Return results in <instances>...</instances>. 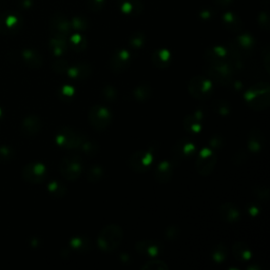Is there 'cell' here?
<instances>
[{"instance_id": "cell-1", "label": "cell", "mask_w": 270, "mask_h": 270, "mask_svg": "<svg viewBox=\"0 0 270 270\" xmlns=\"http://www.w3.org/2000/svg\"><path fill=\"white\" fill-rule=\"evenodd\" d=\"M247 106L256 111H262L270 104V86L268 83H258L247 89L244 93Z\"/></svg>"}, {"instance_id": "cell-45", "label": "cell", "mask_w": 270, "mask_h": 270, "mask_svg": "<svg viewBox=\"0 0 270 270\" xmlns=\"http://www.w3.org/2000/svg\"><path fill=\"white\" fill-rule=\"evenodd\" d=\"M248 159V154L245 151V150H239L238 152H236L232 158L233 164L235 165H243L244 163H246V160Z\"/></svg>"}, {"instance_id": "cell-22", "label": "cell", "mask_w": 270, "mask_h": 270, "mask_svg": "<svg viewBox=\"0 0 270 270\" xmlns=\"http://www.w3.org/2000/svg\"><path fill=\"white\" fill-rule=\"evenodd\" d=\"M118 9L126 15H139L143 11L141 0H118Z\"/></svg>"}, {"instance_id": "cell-44", "label": "cell", "mask_w": 270, "mask_h": 270, "mask_svg": "<svg viewBox=\"0 0 270 270\" xmlns=\"http://www.w3.org/2000/svg\"><path fill=\"white\" fill-rule=\"evenodd\" d=\"M87 7L94 12H98L102 10L106 6V0H86Z\"/></svg>"}, {"instance_id": "cell-5", "label": "cell", "mask_w": 270, "mask_h": 270, "mask_svg": "<svg viewBox=\"0 0 270 270\" xmlns=\"http://www.w3.org/2000/svg\"><path fill=\"white\" fill-rule=\"evenodd\" d=\"M83 159L77 154H69L63 158L59 165V171L70 182L76 181L83 174Z\"/></svg>"}, {"instance_id": "cell-12", "label": "cell", "mask_w": 270, "mask_h": 270, "mask_svg": "<svg viewBox=\"0 0 270 270\" xmlns=\"http://www.w3.org/2000/svg\"><path fill=\"white\" fill-rule=\"evenodd\" d=\"M131 61H132V55L128 50L126 49L116 50L110 57L109 69L115 74H121L129 68Z\"/></svg>"}, {"instance_id": "cell-3", "label": "cell", "mask_w": 270, "mask_h": 270, "mask_svg": "<svg viewBox=\"0 0 270 270\" xmlns=\"http://www.w3.org/2000/svg\"><path fill=\"white\" fill-rule=\"evenodd\" d=\"M85 138L86 137L79 130L73 129L71 127H63L56 133L55 142L59 147L75 150L79 148Z\"/></svg>"}, {"instance_id": "cell-18", "label": "cell", "mask_w": 270, "mask_h": 270, "mask_svg": "<svg viewBox=\"0 0 270 270\" xmlns=\"http://www.w3.org/2000/svg\"><path fill=\"white\" fill-rule=\"evenodd\" d=\"M221 219L227 223H236L242 218L239 209L232 203H223L219 208Z\"/></svg>"}, {"instance_id": "cell-6", "label": "cell", "mask_w": 270, "mask_h": 270, "mask_svg": "<svg viewBox=\"0 0 270 270\" xmlns=\"http://www.w3.org/2000/svg\"><path fill=\"white\" fill-rule=\"evenodd\" d=\"M88 122L96 131H104L112 122V113L107 107L96 104L90 108L88 112Z\"/></svg>"}, {"instance_id": "cell-20", "label": "cell", "mask_w": 270, "mask_h": 270, "mask_svg": "<svg viewBox=\"0 0 270 270\" xmlns=\"http://www.w3.org/2000/svg\"><path fill=\"white\" fill-rule=\"evenodd\" d=\"M173 165L169 160L160 161L155 169L154 177L158 184H167L173 176Z\"/></svg>"}, {"instance_id": "cell-51", "label": "cell", "mask_w": 270, "mask_h": 270, "mask_svg": "<svg viewBox=\"0 0 270 270\" xmlns=\"http://www.w3.org/2000/svg\"><path fill=\"white\" fill-rule=\"evenodd\" d=\"M214 2L222 7H227L233 3V0H214Z\"/></svg>"}, {"instance_id": "cell-31", "label": "cell", "mask_w": 270, "mask_h": 270, "mask_svg": "<svg viewBox=\"0 0 270 270\" xmlns=\"http://www.w3.org/2000/svg\"><path fill=\"white\" fill-rule=\"evenodd\" d=\"M71 248L78 253H87L90 250V243L86 237L74 236L70 241Z\"/></svg>"}, {"instance_id": "cell-26", "label": "cell", "mask_w": 270, "mask_h": 270, "mask_svg": "<svg viewBox=\"0 0 270 270\" xmlns=\"http://www.w3.org/2000/svg\"><path fill=\"white\" fill-rule=\"evenodd\" d=\"M21 56L26 66L32 69H39L43 65V57L35 50H24Z\"/></svg>"}, {"instance_id": "cell-16", "label": "cell", "mask_w": 270, "mask_h": 270, "mask_svg": "<svg viewBox=\"0 0 270 270\" xmlns=\"http://www.w3.org/2000/svg\"><path fill=\"white\" fill-rule=\"evenodd\" d=\"M265 145V137L261 129L254 128L251 129L248 135L247 142V149L249 152L252 153H260Z\"/></svg>"}, {"instance_id": "cell-4", "label": "cell", "mask_w": 270, "mask_h": 270, "mask_svg": "<svg viewBox=\"0 0 270 270\" xmlns=\"http://www.w3.org/2000/svg\"><path fill=\"white\" fill-rule=\"evenodd\" d=\"M188 90L192 97L199 100H205L213 93V83L207 76L197 75V76L190 79L188 84Z\"/></svg>"}, {"instance_id": "cell-30", "label": "cell", "mask_w": 270, "mask_h": 270, "mask_svg": "<svg viewBox=\"0 0 270 270\" xmlns=\"http://www.w3.org/2000/svg\"><path fill=\"white\" fill-rule=\"evenodd\" d=\"M78 149L88 157H93L99 151V145L95 141L85 138V140L83 141V143L80 144Z\"/></svg>"}, {"instance_id": "cell-14", "label": "cell", "mask_w": 270, "mask_h": 270, "mask_svg": "<svg viewBox=\"0 0 270 270\" xmlns=\"http://www.w3.org/2000/svg\"><path fill=\"white\" fill-rule=\"evenodd\" d=\"M71 22L68 20V18L65 16L64 14H56L52 19L51 23V30L53 36H58L67 38L68 35L71 32Z\"/></svg>"}, {"instance_id": "cell-17", "label": "cell", "mask_w": 270, "mask_h": 270, "mask_svg": "<svg viewBox=\"0 0 270 270\" xmlns=\"http://www.w3.org/2000/svg\"><path fill=\"white\" fill-rule=\"evenodd\" d=\"M92 71L93 69L91 65H89L88 63H78L73 66H70L67 71V74H68V76L72 79L85 80L91 76Z\"/></svg>"}, {"instance_id": "cell-40", "label": "cell", "mask_w": 270, "mask_h": 270, "mask_svg": "<svg viewBox=\"0 0 270 270\" xmlns=\"http://www.w3.org/2000/svg\"><path fill=\"white\" fill-rule=\"evenodd\" d=\"M253 193L261 202L267 203L269 201V189L264 186H257L253 188Z\"/></svg>"}, {"instance_id": "cell-54", "label": "cell", "mask_w": 270, "mask_h": 270, "mask_svg": "<svg viewBox=\"0 0 270 270\" xmlns=\"http://www.w3.org/2000/svg\"><path fill=\"white\" fill-rule=\"evenodd\" d=\"M247 269H248V270H262V268H261L260 266H257V265L249 266Z\"/></svg>"}, {"instance_id": "cell-2", "label": "cell", "mask_w": 270, "mask_h": 270, "mask_svg": "<svg viewBox=\"0 0 270 270\" xmlns=\"http://www.w3.org/2000/svg\"><path fill=\"white\" fill-rule=\"evenodd\" d=\"M123 239L124 231L122 227L116 224H110L100 231L97 237V245L103 252L111 253L122 245Z\"/></svg>"}, {"instance_id": "cell-36", "label": "cell", "mask_w": 270, "mask_h": 270, "mask_svg": "<svg viewBox=\"0 0 270 270\" xmlns=\"http://www.w3.org/2000/svg\"><path fill=\"white\" fill-rule=\"evenodd\" d=\"M102 95L104 99L108 100L109 102H115L118 99V90L113 85H107L104 86L102 89Z\"/></svg>"}, {"instance_id": "cell-23", "label": "cell", "mask_w": 270, "mask_h": 270, "mask_svg": "<svg viewBox=\"0 0 270 270\" xmlns=\"http://www.w3.org/2000/svg\"><path fill=\"white\" fill-rule=\"evenodd\" d=\"M171 52L167 49H158L153 52L151 61L152 64L159 69H165L170 66L171 64Z\"/></svg>"}, {"instance_id": "cell-49", "label": "cell", "mask_w": 270, "mask_h": 270, "mask_svg": "<svg viewBox=\"0 0 270 270\" xmlns=\"http://www.w3.org/2000/svg\"><path fill=\"white\" fill-rule=\"evenodd\" d=\"M247 211H248V213H249L251 217L256 218V217H258V215L260 214L261 209H260V207H259L258 205H256V204H250V205H248V207H247Z\"/></svg>"}, {"instance_id": "cell-21", "label": "cell", "mask_w": 270, "mask_h": 270, "mask_svg": "<svg viewBox=\"0 0 270 270\" xmlns=\"http://www.w3.org/2000/svg\"><path fill=\"white\" fill-rule=\"evenodd\" d=\"M137 250L142 256H146L149 258H155L161 251L160 244L153 242V241H142L138 242L134 246Z\"/></svg>"}, {"instance_id": "cell-47", "label": "cell", "mask_w": 270, "mask_h": 270, "mask_svg": "<svg viewBox=\"0 0 270 270\" xmlns=\"http://www.w3.org/2000/svg\"><path fill=\"white\" fill-rule=\"evenodd\" d=\"M262 58H263V64H264L266 72L270 73V53H269L268 47H265V49L263 50Z\"/></svg>"}, {"instance_id": "cell-34", "label": "cell", "mask_w": 270, "mask_h": 270, "mask_svg": "<svg viewBox=\"0 0 270 270\" xmlns=\"http://www.w3.org/2000/svg\"><path fill=\"white\" fill-rule=\"evenodd\" d=\"M211 258L217 264H222L228 258V249L224 244H218L214 246L212 252H211Z\"/></svg>"}, {"instance_id": "cell-39", "label": "cell", "mask_w": 270, "mask_h": 270, "mask_svg": "<svg viewBox=\"0 0 270 270\" xmlns=\"http://www.w3.org/2000/svg\"><path fill=\"white\" fill-rule=\"evenodd\" d=\"M69 67H70L69 63L67 61H65V59H62V58L56 59V61L52 65L53 71L55 73H57V74H65V73H67Z\"/></svg>"}, {"instance_id": "cell-52", "label": "cell", "mask_w": 270, "mask_h": 270, "mask_svg": "<svg viewBox=\"0 0 270 270\" xmlns=\"http://www.w3.org/2000/svg\"><path fill=\"white\" fill-rule=\"evenodd\" d=\"M212 16V11H203L201 12V17L203 19H209Z\"/></svg>"}, {"instance_id": "cell-28", "label": "cell", "mask_w": 270, "mask_h": 270, "mask_svg": "<svg viewBox=\"0 0 270 270\" xmlns=\"http://www.w3.org/2000/svg\"><path fill=\"white\" fill-rule=\"evenodd\" d=\"M104 176V169L98 164L92 165L86 172V179L90 184H96L100 182Z\"/></svg>"}, {"instance_id": "cell-53", "label": "cell", "mask_w": 270, "mask_h": 270, "mask_svg": "<svg viewBox=\"0 0 270 270\" xmlns=\"http://www.w3.org/2000/svg\"><path fill=\"white\" fill-rule=\"evenodd\" d=\"M119 259H121V261H122L124 264H128V263H130V261H131L130 256H129L128 253H123V254H121V258H119Z\"/></svg>"}, {"instance_id": "cell-8", "label": "cell", "mask_w": 270, "mask_h": 270, "mask_svg": "<svg viewBox=\"0 0 270 270\" xmlns=\"http://www.w3.org/2000/svg\"><path fill=\"white\" fill-rule=\"evenodd\" d=\"M207 74L210 79L214 80L215 83L222 86L232 84L233 68L229 62L217 65H209V68L207 69Z\"/></svg>"}, {"instance_id": "cell-43", "label": "cell", "mask_w": 270, "mask_h": 270, "mask_svg": "<svg viewBox=\"0 0 270 270\" xmlns=\"http://www.w3.org/2000/svg\"><path fill=\"white\" fill-rule=\"evenodd\" d=\"M71 26L74 30H77V31H84L88 28V22L83 17H74L71 21Z\"/></svg>"}, {"instance_id": "cell-10", "label": "cell", "mask_w": 270, "mask_h": 270, "mask_svg": "<svg viewBox=\"0 0 270 270\" xmlns=\"http://www.w3.org/2000/svg\"><path fill=\"white\" fill-rule=\"evenodd\" d=\"M196 145L193 142L183 139L179 140L172 148L171 150V163L173 166H178L182 163H184L186 159L191 157L194 152H196Z\"/></svg>"}, {"instance_id": "cell-35", "label": "cell", "mask_w": 270, "mask_h": 270, "mask_svg": "<svg viewBox=\"0 0 270 270\" xmlns=\"http://www.w3.org/2000/svg\"><path fill=\"white\" fill-rule=\"evenodd\" d=\"M145 40H146L145 34L141 31H137V32H134L130 35L128 42H129V46L132 50L138 51L144 47Z\"/></svg>"}, {"instance_id": "cell-7", "label": "cell", "mask_w": 270, "mask_h": 270, "mask_svg": "<svg viewBox=\"0 0 270 270\" xmlns=\"http://www.w3.org/2000/svg\"><path fill=\"white\" fill-rule=\"evenodd\" d=\"M154 160V152L152 149L139 150L134 152L129 158V167L137 173L147 172L151 168Z\"/></svg>"}, {"instance_id": "cell-55", "label": "cell", "mask_w": 270, "mask_h": 270, "mask_svg": "<svg viewBox=\"0 0 270 270\" xmlns=\"http://www.w3.org/2000/svg\"><path fill=\"white\" fill-rule=\"evenodd\" d=\"M4 116H5V113H4V110H3L2 108H0V121H2V119L4 118Z\"/></svg>"}, {"instance_id": "cell-27", "label": "cell", "mask_w": 270, "mask_h": 270, "mask_svg": "<svg viewBox=\"0 0 270 270\" xmlns=\"http://www.w3.org/2000/svg\"><path fill=\"white\" fill-rule=\"evenodd\" d=\"M152 95V88L148 83H142L133 90L134 99L140 103L146 102Z\"/></svg>"}, {"instance_id": "cell-48", "label": "cell", "mask_w": 270, "mask_h": 270, "mask_svg": "<svg viewBox=\"0 0 270 270\" xmlns=\"http://www.w3.org/2000/svg\"><path fill=\"white\" fill-rule=\"evenodd\" d=\"M209 144H210V147H211V149H220L223 146L224 142H223V139L220 137V135H215V137L210 139Z\"/></svg>"}, {"instance_id": "cell-9", "label": "cell", "mask_w": 270, "mask_h": 270, "mask_svg": "<svg viewBox=\"0 0 270 270\" xmlns=\"http://www.w3.org/2000/svg\"><path fill=\"white\" fill-rule=\"evenodd\" d=\"M48 176L47 167L42 163L32 161L26 164L22 169V178L29 184H41Z\"/></svg>"}, {"instance_id": "cell-32", "label": "cell", "mask_w": 270, "mask_h": 270, "mask_svg": "<svg viewBox=\"0 0 270 270\" xmlns=\"http://www.w3.org/2000/svg\"><path fill=\"white\" fill-rule=\"evenodd\" d=\"M69 47L75 52H83L87 49V40L80 34H74L69 39Z\"/></svg>"}, {"instance_id": "cell-41", "label": "cell", "mask_w": 270, "mask_h": 270, "mask_svg": "<svg viewBox=\"0 0 270 270\" xmlns=\"http://www.w3.org/2000/svg\"><path fill=\"white\" fill-rule=\"evenodd\" d=\"M14 157V150L9 146H0V161L8 163Z\"/></svg>"}, {"instance_id": "cell-37", "label": "cell", "mask_w": 270, "mask_h": 270, "mask_svg": "<svg viewBox=\"0 0 270 270\" xmlns=\"http://www.w3.org/2000/svg\"><path fill=\"white\" fill-rule=\"evenodd\" d=\"M213 111L222 116H226L230 113V106L226 100H217L212 103Z\"/></svg>"}, {"instance_id": "cell-33", "label": "cell", "mask_w": 270, "mask_h": 270, "mask_svg": "<svg viewBox=\"0 0 270 270\" xmlns=\"http://www.w3.org/2000/svg\"><path fill=\"white\" fill-rule=\"evenodd\" d=\"M48 191L52 197L56 199H63L67 194V187L58 181H52L48 185Z\"/></svg>"}, {"instance_id": "cell-46", "label": "cell", "mask_w": 270, "mask_h": 270, "mask_svg": "<svg viewBox=\"0 0 270 270\" xmlns=\"http://www.w3.org/2000/svg\"><path fill=\"white\" fill-rule=\"evenodd\" d=\"M59 93H61V95L64 98H70V97H72L74 95L75 89L73 87H71V86L66 85V86H63L61 88V90H59Z\"/></svg>"}, {"instance_id": "cell-15", "label": "cell", "mask_w": 270, "mask_h": 270, "mask_svg": "<svg viewBox=\"0 0 270 270\" xmlns=\"http://www.w3.org/2000/svg\"><path fill=\"white\" fill-rule=\"evenodd\" d=\"M205 114L202 110H197L193 113L187 115L184 119V127L185 129L192 134H198L203 129Z\"/></svg>"}, {"instance_id": "cell-25", "label": "cell", "mask_w": 270, "mask_h": 270, "mask_svg": "<svg viewBox=\"0 0 270 270\" xmlns=\"http://www.w3.org/2000/svg\"><path fill=\"white\" fill-rule=\"evenodd\" d=\"M233 257L238 262H248L252 259V252L244 242H236L232 246Z\"/></svg>"}, {"instance_id": "cell-11", "label": "cell", "mask_w": 270, "mask_h": 270, "mask_svg": "<svg viewBox=\"0 0 270 270\" xmlns=\"http://www.w3.org/2000/svg\"><path fill=\"white\" fill-rule=\"evenodd\" d=\"M217 161H218V156L215 152H213V150L211 148L205 147L201 150L197 157V163H196L197 171L203 176H208L213 172Z\"/></svg>"}, {"instance_id": "cell-13", "label": "cell", "mask_w": 270, "mask_h": 270, "mask_svg": "<svg viewBox=\"0 0 270 270\" xmlns=\"http://www.w3.org/2000/svg\"><path fill=\"white\" fill-rule=\"evenodd\" d=\"M230 58L229 50L222 46H214L209 48L205 52V59L209 65H217L228 63Z\"/></svg>"}, {"instance_id": "cell-19", "label": "cell", "mask_w": 270, "mask_h": 270, "mask_svg": "<svg viewBox=\"0 0 270 270\" xmlns=\"http://www.w3.org/2000/svg\"><path fill=\"white\" fill-rule=\"evenodd\" d=\"M42 129V122L39 116L31 114L26 116L21 124V131L26 137H34Z\"/></svg>"}, {"instance_id": "cell-42", "label": "cell", "mask_w": 270, "mask_h": 270, "mask_svg": "<svg viewBox=\"0 0 270 270\" xmlns=\"http://www.w3.org/2000/svg\"><path fill=\"white\" fill-rule=\"evenodd\" d=\"M179 236V228L176 225H170L165 230V238L167 241H175V239Z\"/></svg>"}, {"instance_id": "cell-24", "label": "cell", "mask_w": 270, "mask_h": 270, "mask_svg": "<svg viewBox=\"0 0 270 270\" xmlns=\"http://www.w3.org/2000/svg\"><path fill=\"white\" fill-rule=\"evenodd\" d=\"M222 22L224 26L228 29L231 32H239L243 28L242 19L239 18L233 12H226L222 17Z\"/></svg>"}, {"instance_id": "cell-50", "label": "cell", "mask_w": 270, "mask_h": 270, "mask_svg": "<svg viewBox=\"0 0 270 270\" xmlns=\"http://www.w3.org/2000/svg\"><path fill=\"white\" fill-rule=\"evenodd\" d=\"M259 22L260 25L262 28H264L265 30H268L269 28V18H268V14L266 12H262L260 15V18H259Z\"/></svg>"}, {"instance_id": "cell-29", "label": "cell", "mask_w": 270, "mask_h": 270, "mask_svg": "<svg viewBox=\"0 0 270 270\" xmlns=\"http://www.w3.org/2000/svg\"><path fill=\"white\" fill-rule=\"evenodd\" d=\"M68 47H69V44H68L67 38L53 36V38L50 41V49L52 53L58 57L64 55L67 52Z\"/></svg>"}, {"instance_id": "cell-38", "label": "cell", "mask_w": 270, "mask_h": 270, "mask_svg": "<svg viewBox=\"0 0 270 270\" xmlns=\"http://www.w3.org/2000/svg\"><path fill=\"white\" fill-rule=\"evenodd\" d=\"M143 270H167L169 267L168 265L163 262V261H157V260H152L148 261L141 267Z\"/></svg>"}]
</instances>
